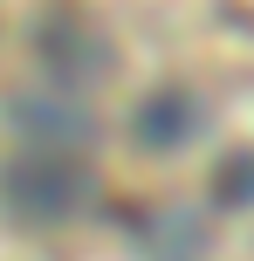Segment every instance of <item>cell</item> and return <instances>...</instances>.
Returning a JSON list of instances; mask_svg holds the SVG:
<instances>
[{"label":"cell","mask_w":254,"mask_h":261,"mask_svg":"<svg viewBox=\"0 0 254 261\" xmlns=\"http://www.w3.org/2000/svg\"><path fill=\"white\" fill-rule=\"evenodd\" d=\"M69 199L76 193H69L62 172H21V179H14V206L21 213H62Z\"/></svg>","instance_id":"6da1fadb"},{"label":"cell","mask_w":254,"mask_h":261,"mask_svg":"<svg viewBox=\"0 0 254 261\" xmlns=\"http://www.w3.org/2000/svg\"><path fill=\"white\" fill-rule=\"evenodd\" d=\"M179 124H186V103H179V96H165L158 110L145 103V138H158V144H179V138H186Z\"/></svg>","instance_id":"7a4b0ae2"}]
</instances>
